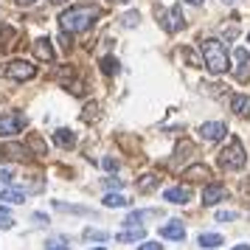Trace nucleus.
Masks as SVG:
<instances>
[{
    "label": "nucleus",
    "instance_id": "nucleus-1",
    "mask_svg": "<svg viewBox=\"0 0 250 250\" xmlns=\"http://www.w3.org/2000/svg\"><path fill=\"white\" fill-rule=\"evenodd\" d=\"M99 17H102V9H99V6H73V9L59 14V25H62V31H68V34H82V31H87Z\"/></svg>",
    "mask_w": 250,
    "mask_h": 250
},
{
    "label": "nucleus",
    "instance_id": "nucleus-2",
    "mask_svg": "<svg viewBox=\"0 0 250 250\" xmlns=\"http://www.w3.org/2000/svg\"><path fill=\"white\" fill-rule=\"evenodd\" d=\"M200 51H203L205 68L211 70L214 76H219V73H225V70L230 68V59H228V51H225V45H222V40H203Z\"/></svg>",
    "mask_w": 250,
    "mask_h": 250
},
{
    "label": "nucleus",
    "instance_id": "nucleus-3",
    "mask_svg": "<svg viewBox=\"0 0 250 250\" xmlns=\"http://www.w3.org/2000/svg\"><path fill=\"white\" fill-rule=\"evenodd\" d=\"M219 169H225V171H236L245 166V160H248V155H245V146H242V141L239 138H230L228 141V146L219 152Z\"/></svg>",
    "mask_w": 250,
    "mask_h": 250
},
{
    "label": "nucleus",
    "instance_id": "nucleus-4",
    "mask_svg": "<svg viewBox=\"0 0 250 250\" xmlns=\"http://www.w3.org/2000/svg\"><path fill=\"white\" fill-rule=\"evenodd\" d=\"M3 73L9 76V79L14 82H28L37 76V68L28 62V59H14V62H9L6 68H3Z\"/></svg>",
    "mask_w": 250,
    "mask_h": 250
},
{
    "label": "nucleus",
    "instance_id": "nucleus-5",
    "mask_svg": "<svg viewBox=\"0 0 250 250\" xmlns=\"http://www.w3.org/2000/svg\"><path fill=\"white\" fill-rule=\"evenodd\" d=\"M25 126V115L23 113H6L0 115V138H12L17 132H23Z\"/></svg>",
    "mask_w": 250,
    "mask_h": 250
},
{
    "label": "nucleus",
    "instance_id": "nucleus-6",
    "mask_svg": "<svg viewBox=\"0 0 250 250\" xmlns=\"http://www.w3.org/2000/svg\"><path fill=\"white\" fill-rule=\"evenodd\" d=\"M158 14L163 17L160 23H163V28H166L169 34H177L180 28H186V17H183V9H180V6H171L169 14H163V12H158Z\"/></svg>",
    "mask_w": 250,
    "mask_h": 250
},
{
    "label": "nucleus",
    "instance_id": "nucleus-7",
    "mask_svg": "<svg viewBox=\"0 0 250 250\" xmlns=\"http://www.w3.org/2000/svg\"><path fill=\"white\" fill-rule=\"evenodd\" d=\"M233 59H236V68H233V76L239 82H248L250 79V54L245 48H236L233 51Z\"/></svg>",
    "mask_w": 250,
    "mask_h": 250
},
{
    "label": "nucleus",
    "instance_id": "nucleus-8",
    "mask_svg": "<svg viewBox=\"0 0 250 250\" xmlns=\"http://www.w3.org/2000/svg\"><path fill=\"white\" fill-rule=\"evenodd\" d=\"M17 40H20V31L17 28H12L9 23H0V54L12 51L17 45Z\"/></svg>",
    "mask_w": 250,
    "mask_h": 250
},
{
    "label": "nucleus",
    "instance_id": "nucleus-9",
    "mask_svg": "<svg viewBox=\"0 0 250 250\" xmlns=\"http://www.w3.org/2000/svg\"><path fill=\"white\" fill-rule=\"evenodd\" d=\"M225 132H228V126L222 121H208V124L200 126V138L203 141H222Z\"/></svg>",
    "mask_w": 250,
    "mask_h": 250
},
{
    "label": "nucleus",
    "instance_id": "nucleus-10",
    "mask_svg": "<svg viewBox=\"0 0 250 250\" xmlns=\"http://www.w3.org/2000/svg\"><path fill=\"white\" fill-rule=\"evenodd\" d=\"M166 203L171 205H186L188 200H191V188L188 186H171V188H166Z\"/></svg>",
    "mask_w": 250,
    "mask_h": 250
},
{
    "label": "nucleus",
    "instance_id": "nucleus-11",
    "mask_svg": "<svg viewBox=\"0 0 250 250\" xmlns=\"http://www.w3.org/2000/svg\"><path fill=\"white\" fill-rule=\"evenodd\" d=\"M31 48H34V57L37 59H45V62H54V45H51V40L48 37H40V40H34L31 42Z\"/></svg>",
    "mask_w": 250,
    "mask_h": 250
},
{
    "label": "nucleus",
    "instance_id": "nucleus-12",
    "mask_svg": "<svg viewBox=\"0 0 250 250\" xmlns=\"http://www.w3.org/2000/svg\"><path fill=\"white\" fill-rule=\"evenodd\" d=\"M225 197H228V188H225V186H219V183H214V186H205L203 203L205 205H216V203H222Z\"/></svg>",
    "mask_w": 250,
    "mask_h": 250
},
{
    "label": "nucleus",
    "instance_id": "nucleus-13",
    "mask_svg": "<svg viewBox=\"0 0 250 250\" xmlns=\"http://www.w3.org/2000/svg\"><path fill=\"white\" fill-rule=\"evenodd\" d=\"M160 236L171 239V242H183V239H186V228H183V222L171 219V222H166V225L160 228Z\"/></svg>",
    "mask_w": 250,
    "mask_h": 250
},
{
    "label": "nucleus",
    "instance_id": "nucleus-14",
    "mask_svg": "<svg viewBox=\"0 0 250 250\" xmlns=\"http://www.w3.org/2000/svg\"><path fill=\"white\" fill-rule=\"evenodd\" d=\"M183 177H186L188 183H203V180L211 177V169H208L205 163H194V166H188V169L183 171Z\"/></svg>",
    "mask_w": 250,
    "mask_h": 250
},
{
    "label": "nucleus",
    "instance_id": "nucleus-15",
    "mask_svg": "<svg viewBox=\"0 0 250 250\" xmlns=\"http://www.w3.org/2000/svg\"><path fill=\"white\" fill-rule=\"evenodd\" d=\"M25 155H28V146H20V144H0V160L3 158L25 160Z\"/></svg>",
    "mask_w": 250,
    "mask_h": 250
},
{
    "label": "nucleus",
    "instance_id": "nucleus-16",
    "mask_svg": "<svg viewBox=\"0 0 250 250\" xmlns=\"http://www.w3.org/2000/svg\"><path fill=\"white\" fill-rule=\"evenodd\" d=\"M54 141H57L62 149H73L76 146V132H73V129H57V132H54Z\"/></svg>",
    "mask_w": 250,
    "mask_h": 250
},
{
    "label": "nucleus",
    "instance_id": "nucleus-17",
    "mask_svg": "<svg viewBox=\"0 0 250 250\" xmlns=\"http://www.w3.org/2000/svg\"><path fill=\"white\" fill-rule=\"evenodd\" d=\"M230 107H233V113L242 115V118H248L250 115V99L248 96H242V93H236V96L230 99Z\"/></svg>",
    "mask_w": 250,
    "mask_h": 250
},
{
    "label": "nucleus",
    "instance_id": "nucleus-18",
    "mask_svg": "<svg viewBox=\"0 0 250 250\" xmlns=\"http://www.w3.org/2000/svg\"><path fill=\"white\" fill-rule=\"evenodd\" d=\"M146 236V230H144V228L141 225H135V228H129V230H124V233H118V242H121V245H126V242H141V239Z\"/></svg>",
    "mask_w": 250,
    "mask_h": 250
},
{
    "label": "nucleus",
    "instance_id": "nucleus-19",
    "mask_svg": "<svg viewBox=\"0 0 250 250\" xmlns=\"http://www.w3.org/2000/svg\"><path fill=\"white\" fill-rule=\"evenodd\" d=\"M0 200L12 203V205H20V203H25V194L17 191V188H0Z\"/></svg>",
    "mask_w": 250,
    "mask_h": 250
},
{
    "label": "nucleus",
    "instance_id": "nucleus-20",
    "mask_svg": "<svg viewBox=\"0 0 250 250\" xmlns=\"http://www.w3.org/2000/svg\"><path fill=\"white\" fill-rule=\"evenodd\" d=\"M107 208H124V205H129V200H126L124 194H118V191H110V194H104V200H102Z\"/></svg>",
    "mask_w": 250,
    "mask_h": 250
},
{
    "label": "nucleus",
    "instance_id": "nucleus-21",
    "mask_svg": "<svg viewBox=\"0 0 250 250\" xmlns=\"http://www.w3.org/2000/svg\"><path fill=\"white\" fill-rule=\"evenodd\" d=\"M155 214H158V211H132V214L124 219V225L126 228H135V225H141L144 219H149V216H155Z\"/></svg>",
    "mask_w": 250,
    "mask_h": 250
},
{
    "label": "nucleus",
    "instance_id": "nucleus-22",
    "mask_svg": "<svg viewBox=\"0 0 250 250\" xmlns=\"http://www.w3.org/2000/svg\"><path fill=\"white\" fill-rule=\"evenodd\" d=\"M102 73L104 76H115V73H121V62L115 57H104L102 59Z\"/></svg>",
    "mask_w": 250,
    "mask_h": 250
},
{
    "label": "nucleus",
    "instance_id": "nucleus-23",
    "mask_svg": "<svg viewBox=\"0 0 250 250\" xmlns=\"http://www.w3.org/2000/svg\"><path fill=\"white\" fill-rule=\"evenodd\" d=\"M222 242H225V239L219 236V233H203V236H200V245H203V248H208V250H216Z\"/></svg>",
    "mask_w": 250,
    "mask_h": 250
},
{
    "label": "nucleus",
    "instance_id": "nucleus-24",
    "mask_svg": "<svg viewBox=\"0 0 250 250\" xmlns=\"http://www.w3.org/2000/svg\"><path fill=\"white\" fill-rule=\"evenodd\" d=\"M28 149H34V155H40V158H45V155H48L45 141H42L40 135H31V138H28Z\"/></svg>",
    "mask_w": 250,
    "mask_h": 250
},
{
    "label": "nucleus",
    "instance_id": "nucleus-25",
    "mask_svg": "<svg viewBox=\"0 0 250 250\" xmlns=\"http://www.w3.org/2000/svg\"><path fill=\"white\" fill-rule=\"evenodd\" d=\"M180 57L186 59V62H188V65H191V68H203L205 62L200 57H197V54H194L191 48H180Z\"/></svg>",
    "mask_w": 250,
    "mask_h": 250
},
{
    "label": "nucleus",
    "instance_id": "nucleus-26",
    "mask_svg": "<svg viewBox=\"0 0 250 250\" xmlns=\"http://www.w3.org/2000/svg\"><path fill=\"white\" fill-rule=\"evenodd\" d=\"M84 239H87V242H107V239H110V233H107V230L87 228V230H84Z\"/></svg>",
    "mask_w": 250,
    "mask_h": 250
},
{
    "label": "nucleus",
    "instance_id": "nucleus-27",
    "mask_svg": "<svg viewBox=\"0 0 250 250\" xmlns=\"http://www.w3.org/2000/svg\"><path fill=\"white\" fill-rule=\"evenodd\" d=\"M45 250H70V245H68V239L54 236V239H48L45 242Z\"/></svg>",
    "mask_w": 250,
    "mask_h": 250
},
{
    "label": "nucleus",
    "instance_id": "nucleus-28",
    "mask_svg": "<svg viewBox=\"0 0 250 250\" xmlns=\"http://www.w3.org/2000/svg\"><path fill=\"white\" fill-rule=\"evenodd\" d=\"M158 183H160V177H158V174H146L144 180L138 183V188H141V191H149V188H155Z\"/></svg>",
    "mask_w": 250,
    "mask_h": 250
},
{
    "label": "nucleus",
    "instance_id": "nucleus-29",
    "mask_svg": "<svg viewBox=\"0 0 250 250\" xmlns=\"http://www.w3.org/2000/svg\"><path fill=\"white\" fill-rule=\"evenodd\" d=\"M138 20H141V14H138V12H126L121 23H124L126 28H132V25H138Z\"/></svg>",
    "mask_w": 250,
    "mask_h": 250
},
{
    "label": "nucleus",
    "instance_id": "nucleus-30",
    "mask_svg": "<svg viewBox=\"0 0 250 250\" xmlns=\"http://www.w3.org/2000/svg\"><path fill=\"white\" fill-rule=\"evenodd\" d=\"M236 219V211H219L216 214V222H233Z\"/></svg>",
    "mask_w": 250,
    "mask_h": 250
},
{
    "label": "nucleus",
    "instance_id": "nucleus-31",
    "mask_svg": "<svg viewBox=\"0 0 250 250\" xmlns=\"http://www.w3.org/2000/svg\"><path fill=\"white\" fill-rule=\"evenodd\" d=\"M14 225V219L9 214H0V230H9V228Z\"/></svg>",
    "mask_w": 250,
    "mask_h": 250
},
{
    "label": "nucleus",
    "instance_id": "nucleus-32",
    "mask_svg": "<svg viewBox=\"0 0 250 250\" xmlns=\"http://www.w3.org/2000/svg\"><path fill=\"white\" fill-rule=\"evenodd\" d=\"M104 186H107V188H121L124 180H118V177H104Z\"/></svg>",
    "mask_w": 250,
    "mask_h": 250
},
{
    "label": "nucleus",
    "instance_id": "nucleus-33",
    "mask_svg": "<svg viewBox=\"0 0 250 250\" xmlns=\"http://www.w3.org/2000/svg\"><path fill=\"white\" fill-rule=\"evenodd\" d=\"M102 166H104L107 171H115V169H118V160H115V158H104Z\"/></svg>",
    "mask_w": 250,
    "mask_h": 250
},
{
    "label": "nucleus",
    "instance_id": "nucleus-34",
    "mask_svg": "<svg viewBox=\"0 0 250 250\" xmlns=\"http://www.w3.org/2000/svg\"><path fill=\"white\" fill-rule=\"evenodd\" d=\"M138 250H163L160 242H144V245H138Z\"/></svg>",
    "mask_w": 250,
    "mask_h": 250
},
{
    "label": "nucleus",
    "instance_id": "nucleus-35",
    "mask_svg": "<svg viewBox=\"0 0 250 250\" xmlns=\"http://www.w3.org/2000/svg\"><path fill=\"white\" fill-rule=\"evenodd\" d=\"M96 110H99V107H96V104H87V107H84V121H96Z\"/></svg>",
    "mask_w": 250,
    "mask_h": 250
},
{
    "label": "nucleus",
    "instance_id": "nucleus-36",
    "mask_svg": "<svg viewBox=\"0 0 250 250\" xmlns=\"http://www.w3.org/2000/svg\"><path fill=\"white\" fill-rule=\"evenodd\" d=\"M0 183H6V186H9V183H14V174L9 169H3V171H0Z\"/></svg>",
    "mask_w": 250,
    "mask_h": 250
},
{
    "label": "nucleus",
    "instance_id": "nucleus-37",
    "mask_svg": "<svg viewBox=\"0 0 250 250\" xmlns=\"http://www.w3.org/2000/svg\"><path fill=\"white\" fill-rule=\"evenodd\" d=\"M31 219H34V225H48V216L45 214H34Z\"/></svg>",
    "mask_w": 250,
    "mask_h": 250
},
{
    "label": "nucleus",
    "instance_id": "nucleus-38",
    "mask_svg": "<svg viewBox=\"0 0 250 250\" xmlns=\"http://www.w3.org/2000/svg\"><path fill=\"white\" fill-rule=\"evenodd\" d=\"M17 3H20V6H34L37 0H17Z\"/></svg>",
    "mask_w": 250,
    "mask_h": 250
},
{
    "label": "nucleus",
    "instance_id": "nucleus-39",
    "mask_svg": "<svg viewBox=\"0 0 250 250\" xmlns=\"http://www.w3.org/2000/svg\"><path fill=\"white\" fill-rule=\"evenodd\" d=\"M186 3H191V6H203L205 0H186Z\"/></svg>",
    "mask_w": 250,
    "mask_h": 250
},
{
    "label": "nucleus",
    "instance_id": "nucleus-40",
    "mask_svg": "<svg viewBox=\"0 0 250 250\" xmlns=\"http://www.w3.org/2000/svg\"><path fill=\"white\" fill-rule=\"evenodd\" d=\"M233 250H250V245H236Z\"/></svg>",
    "mask_w": 250,
    "mask_h": 250
},
{
    "label": "nucleus",
    "instance_id": "nucleus-41",
    "mask_svg": "<svg viewBox=\"0 0 250 250\" xmlns=\"http://www.w3.org/2000/svg\"><path fill=\"white\" fill-rule=\"evenodd\" d=\"M222 3H228V6H233V3H239V0H222Z\"/></svg>",
    "mask_w": 250,
    "mask_h": 250
},
{
    "label": "nucleus",
    "instance_id": "nucleus-42",
    "mask_svg": "<svg viewBox=\"0 0 250 250\" xmlns=\"http://www.w3.org/2000/svg\"><path fill=\"white\" fill-rule=\"evenodd\" d=\"M0 214H6V205H3V203H0Z\"/></svg>",
    "mask_w": 250,
    "mask_h": 250
},
{
    "label": "nucleus",
    "instance_id": "nucleus-43",
    "mask_svg": "<svg viewBox=\"0 0 250 250\" xmlns=\"http://www.w3.org/2000/svg\"><path fill=\"white\" fill-rule=\"evenodd\" d=\"M54 3H65V0H54Z\"/></svg>",
    "mask_w": 250,
    "mask_h": 250
},
{
    "label": "nucleus",
    "instance_id": "nucleus-44",
    "mask_svg": "<svg viewBox=\"0 0 250 250\" xmlns=\"http://www.w3.org/2000/svg\"><path fill=\"white\" fill-rule=\"evenodd\" d=\"M96 250H104V248H96Z\"/></svg>",
    "mask_w": 250,
    "mask_h": 250
},
{
    "label": "nucleus",
    "instance_id": "nucleus-45",
    "mask_svg": "<svg viewBox=\"0 0 250 250\" xmlns=\"http://www.w3.org/2000/svg\"><path fill=\"white\" fill-rule=\"evenodd\" d=\"M248 40H250V31H248Z\"/></svg>",
    "mask_w": 250,
    "mask_h": 250
}]
</instances>
